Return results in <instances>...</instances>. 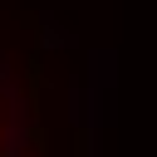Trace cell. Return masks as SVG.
Wrapping results in <instances>:
<instances>
[{"mask_svg":"<svg viewBox=\"0 0 157 157\" xmlns=\"http://www.w3.org/2000/svg\"><path fill=\"white\" fill-rule=\"evenodd\" d=\"M39 88H44V69L39 59H29V103H39Z\"/></svg>","mask_w":157,"mask_h":157,"instance_id":"1","label":"cell"},{"mask_svg":"<svg viewBox=\"0 0 157 157\" xmlns=\"http://www.w3.org/2000/svg\"><path fill=\"white\" fill-rule=\"evenodd\" d=\"M0 83H5V59H0Z\"/></svg>","mask_w":157,"mask_h":157,"instance_id":"3","label":"cell"},{"mask_svg":"<svg viewBox=\"0 0 157 157\" xmlns=\"http://www.w3.org/2000/svg\"><path fill=\"white\" fill-rule=\"evenodd\" d=\"M0 157H20V147H5V152H0Z\"/></svg>","mask_w":157,"mask_h":157,"instance_id":"2","label":"cell"}]
</instances>
